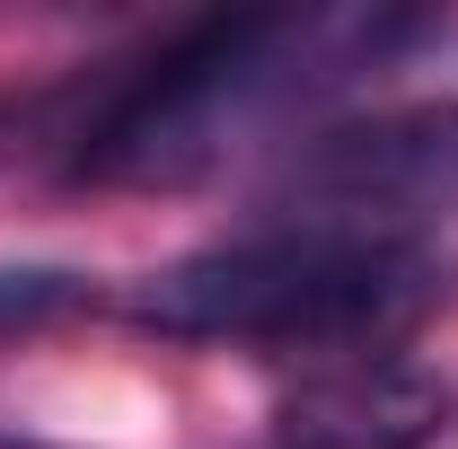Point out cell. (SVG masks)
<instances>
[{"label": "cell", "mask_w": 458, "mask_h": 449, "mask_svg": "<svg viewBox=\"0 0 458 449\" xmlns=\"http://www.w3.org/2000/svg\"><path fill=\"white\" fill-rule=\"evenodd\" d=\"M405 36L414 18H291V9L203 18L80 132L71 168L89 185H194L300 89L379 62Z\"/></svg>", "instance_id": "obj_1"}, {"label": "cell", "mask_w": 458, "mask_h": 449, "mask_svg": "<svg viewBox=\"0 0 458 449\" xmlns=\"http://www.w3.org/2000/svg\"><path fill=\"white\" fill-rule=\"evenodd\" d=\"M432 291H441V265L423 238L256 221L159 265L132 291V318L194 343H361L397 335Z\"/></svg>", "instance_id": "obj_2"}, {"label": "cell", "mask_w": 458, "mask_h": 449, "mask_svg": "<svg viewBox=\"0 0 458 449\" xmlns=\"http://www.w3.org/2000/svg\"><path fill=\"white\" fill-rule=\"evenodd\" d=\"M450 203H458V106H423V114H379V123L309 141L274 221L414 238L423 212H450Z\"/></svg>", "instance_id": "obj_3"}, {"label": "cell", "mask_w": 458, "mask_h": 449, "mask_svg": "<svg viewBox=\"0 0 458 449\" xmlns=\"http://www.w3.org/2000/svg\"><path fill=\"white\" fill-rule=\"evenodd\" d=\"M450 423V388L414 361H344L283 405L274 449H423Z\"/></svg>", "instance_id": "obj_4"}, {"label": "cell", "mask_w": 458, "mask_h": 449, "mask_svg": "<svg viewBox=\"0 0 458 449\" xmlns=\"http://www.w3.org/2000/svg\"><path fill=\"white\" fill-rule=\"evenodd\" d=\"M71 300H80V274H0V318H45Z\"/></svg>", "instance_id": "obj_5"}, {"label": "cell", "mask_w": 458, "mask_h": 449, "mask_svg": "<svg viewBox=\"0 0 458 449\" xmlns=\"http://www.w3.org/2000/svg\"><path fill=\"white\" fill-rule=\"evenodd\" d=\"M0 449H45V441H9V432H0Z\"/></svg>", "instance_id": "obj_6"}]
</instances>
